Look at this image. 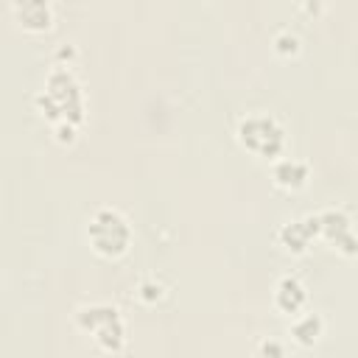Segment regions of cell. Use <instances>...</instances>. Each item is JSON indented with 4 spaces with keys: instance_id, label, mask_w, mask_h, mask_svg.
I'll list each match as a JSON object with an SVG mask.
<instances>
[{
    "instance_id": "cell-1",
    "label": "cell",
    "mask_w": 358,
    "mask_h": 358,
    "mask_svg": "<svg viewBox=\"0 0 358 358\" xmlns=\"http://www.w3.org/2000/svg\"><path fill=\"white\" fill-rule=\"evenodd\" d=\"M36 106H39L42 117L50 123L70 120L78 126L84 120V92H81V84H78L76 73L70 70V64H56L48 73L45 90L36 95Z\"/></svg>"
},
{
    "instance_id": "cell-2",
    "label": "cell",
    "mask_w": 358,
    "mask_h": 358,
    "mask_svg": "<svg viewBox=\"0 0 358 358\" xmlns=\"http://www.w3.org/2000/svg\"><path fill=\"white\" fill-rule=\"evenodd\" d=\"M87 241L101 257H123L131 246V224L115 207H98L87 221Z\"/></svg>"
},
{
    "instance_id": "cell-3",
    "label": "cell",
    "mask_w": 358,
    "mask_h": 358,
    "mask_svg": "<svg viewBox=\"0 0 358 358\" xmlns=\"http://www.w3.org/2000/svg\"><path fill=\"white\" fill-rule=\"evenodd\" d=\"M235 137L241 143V148H246L255 157H266V159H277L285 151V126L268 115V112H252L246 117L238 120Z\"/></svg>"
},
{
    "instance_id": "cell-4",
    "label": "cell",
    "mask_w": 358,
    "mask_h": 358,
    "mask_svg": "<svg viewBox=\"0 0 358 358\" xmlns=\"http://www.w3.org/2000/svg\"><path fill=\"white\" fill-rule=\"evenodd\" d=\"M76 324L81 333L92 336V341L103 352H123L126 350V322L115 305L92 302L76 310Z\"/></svg>"
},
{
    "instance_id": "cell-5",
    "label": "cell",
    "mask_w": 358,
    "mask_h": 358,
    "mask_svg": "<svg viewBox=\"0 0 358 358\" xmlns=\"http://www.w3.org/2000/svg\"><path fill=\"white\" fill-rule=\"evenodd\" d=\"M319 227H322V238L344 257H355L358 255V235L352 232V221L341 207H327L319 210Z\"/></svg>"
},
{
    "instance_id": "cell-6",
    "label": "cell",
    "mask_w": 358,
    "mask_h": 358,
    "mask_svg": "<svg viewBox=\"0 0 358 358\" xmlns=\"http://www.w3.org/2000/svg\"><path fill=\"white\" fill-rule=\"evenodd\" d=\"M313 238H322V227H319V213H308L302 218H294V221H285L277 232V243L291 252V255H305L310 241Z\"/></svg>"
},
{
    "instance_id": "cell-7",
    "label": "cell",
    "mask_w": 358,
    "mask_h": 358,
    "mask_svg": "<svg viewBox=\"0 0 358 358\" xmlns=\"http://www.w3.org/2000/svg\"><path fill=\"white\" fill-rule=\"evenodd\" d=\"M11 14L25 34H45L56 20L50 0H11Z\"/></svg>"
},
{
    "instance_id": "cell-8",
    "label": "cell",
    "mask_w": 358,
    "mask_h": 358,
    "mask_svg": "<svg viewBox=\"0 0 358 358\" xmlns=\"http://www.w3.org/2000/svg\"><path fill=\"white\" fill-rule=\"evenodd\" d=\"M308 305V288L296 274H282L274 285V308L282 316H296Z\"/></svg>"
},
{
    "instance_id": "cell-9",
    "label": "cell",
    "mask_w": 358,
    "mask_h": 358,
    "mask_svg": "<svg viewBox=\"0 0 358 358\" xmlns=\"http://www.w3.org/2000/svg\"><path fill=\"white\" fill-rule=\"evenodd\" d=\"M271 179L282 190H302L310 179V168L296 157H277L271 165Z\"/></svg>"
},
{
    "instance_id": "cell-10",
    "label": "cell",
    "mask_w": 358,
    "mask_h": 358,
    "mask_svg": "<svg viewBox=\"0 0 358 358\" xmlns=\"http://www.w3.org/2000/svg\"><path fill=\"white\" fill-rule=\"evenodd\" d=\"M288 333L299 347H313L324 333V319L313 310L296 313V316H291V330Z\"/></svg>"
},
{
    "instance_id": "cell-11",
    "label": "cell",
    "mask_w": 358,
    "mask_h": 358,
    "mask_svg": "<svg viewBox=\"0 0 358 358\" xmlns=\"http://www.w3.org/2000/svg\"><path fill=\"white\" fill-rule=\"evenodd\" d=\"M162 296H165V285H162L157 277L140 280V285H137V299H140L143 305H157V302H162Z\"/></svg>"
},
{
    "instance_id": "cell-12",
    "label": "cell",
    "mask_w": 358,
    "mask_h": 358,
    "mask_svg": "<svg viewBox=\"0 0 358 358\" xmlns=\"http://www.w3.org/2000/svg\"><path fill=\"white\" fill-rule=\"evenodd\" d=\"M274 50H277L280 56H296V53H299V36L291 34V31H280V34L274 36Z\"/></svg>"
},
{
    "instance_id": "cell-13",
    "label": "cell",
    "mask_w": 358,
    "mask_h": 358,
    "mask_svg": "<svg viewBox=\"0 0 358 358\" xmlns=\"http://www.w3.org/2000/svg\"><path fill=\"white\" fill-rule=\"evenodd\" d=\"M53 134H56L59 143H73L76 140V123L59 120V123H53Z\"/></svg>"
},
{
    "instance_id": "cell-14",
    "label": "cell",
    "mask_w": 358,
    "mask_h": 358,
    "mask_svg": "<svg viewBox=\"0 0 358 358\" xmlns=\"http://www.w3.org/2000/svg\"><path fill=\"white\" fill-rule=\"evenodd\" d=\"M257 352H260V355H282V352H285V347H282V344H277V341H263V344L257 347Z\"/></svg>"
},
{
    "instance_id": "cell-15",
    "label": "cell",
    "mask_w": 358,
    "mask_h": 358,
    "mask_svg": "<svg viewBox=\"0 0 358 358\" xmlns=\"http://www.w3.org/2000/svg\"><path fill=\"white\" fill-rule=\"evenodd\" d=\"M64 59H67V64L76 59V48H73V45H62V48L56 50V64H64Z\"/></svg>"
},
{
    "instance_id": "cell-16",
    "label": "cell",
    "mask_w": 358,
    "mask_h": 358,
    "mask_svg": "<svg viewBox=\"0 0 358 358\" xmlns=\"http://www.w3.org/2000/svg\"><path fill=\"white\" fill-rule=\"evenodd\" d=\"M299 6H302L308 14H322L324 6H327V0H299Z\"/></svg>"
}]
</instances>
